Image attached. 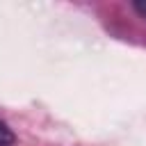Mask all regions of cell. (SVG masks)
<instances>
[{"label": "cell", "mask_w": 146, "mask_h": 146, "mask_svg": "<svg viewBox=\"0 0 146 146\" xmlns=\"http://www.w3.org/2000/svg\"><path fill=\"white\" fill-rule=\"evenodd\" d=\"M14 141H16V137H14L11 128L5 121H0V146H11Z\"/></svg>", "instance_id": "cell-1"}, {"label": "cell", "mask_w": 146, "mask_h": 146, "mask_svg": "<svg viewBox=\"0 0 146 146\" xmlns=\"http://www.w3.org/2000/svg\"><path fill=\"white\" fill-rule=\"evenodd\" d=\"M132 7H135V9L146 18V0H135V2H132Z\"/></svg>", "instance_id": "cell-2"}]
</instances>
